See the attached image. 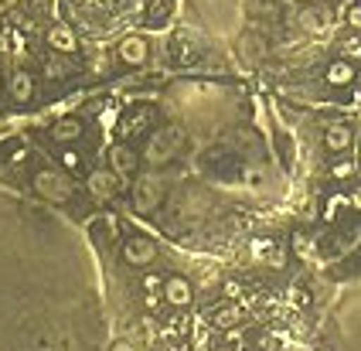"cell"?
<instances>
[{"instance_id": "cell-1", "label": "cell", "mask_w": 361, "mask_h": 351, "mask_svg": "<svg viewBox=\"0 0 361 351\" xmlns=\"http://www.w3.org/2000/svg\"><path fill=\"white\" fill-rule=\"evenodd\" d=\"M184 144V130L180 126H164L147 140V161L150 164H167Z\"/></svg>"}, {"instance_id": "cell-2", "label": "cell", "mask_w": 361, "mask_h": 351, "mask_svg": "<svg viewBox=\"0 0 361 351\" xmlns=\"http://www.w3.org/2000/svg\"><path fill=\"white\" fill-rule=\"evenodd\" d=\"M35 191L44 202H68L72 198V181L59 171H51V167H41V171H35Z\"/></svg>"}, {"instance_id": "cell-3", "label": "cell", "mask_w": 361, "mask_h": 351, "mask_svg": "<svg viewBox=\"0 0 361 351\" xmlns=\"http://www.w3.org/2000/svg\"><path fill=\"white\" fill-rule=\"evenodd\" d=\"M123 259H126L130 266H150V263L157 259V246H154V239L133 235V239L123 246Z\"/></svg>"}, {"instance_id": "cell-4", "label": "cell", "mask_w": 361, "mask_h": 351, "mask_svg": "<svg viewBox=\"0 0 361 351\" xmlns=\"http://www.w3.org/2000/svg\"><path fill=\"white\" fill-rule=\"evenodd\" d=\"M161 202H164V181H157V178H143V181H137L133 205L140 208V211H154Z\"/></svg>"}, {"instance_id": "cell-5", "label": "cell", "mask_w": 361, "mask_h": 351, "mask_svg": "<svg viewBox=\"0 0 361 351\" xmlns=\"http://www.w3.org/2000/svg\"><path fill=\"white\" fill-rule=\"evenodd\" d=\"M109 167L120 174V178H133L137 167H140V157L130 144H113L109 147Z\"/></svg>"}, {"instance_id": "cell-6", "label": "cell", "mask_w": 361, "mask_h": 351, "mask_svg": "<svg viewBox=\"0 0 361 351\" xmlns=\"http://www.w3.org/2000/svg\"><path fill=\"white\" fill-rule=\"evenodd\" d=\"M164 300H167L171 307H191L195 287H191L184 276H167V280H164Z\"/></svg>"}, {"instance_id": "cell-7", "label": "cell", "mask_w": 361, "mask_h": 351, "mask_svg": "<svg viewBox=\"0 0 361 351\" xmlns=\"http://www.w3.org/2000/svg\"><path fill=\"white\" fill-rule=\"evenodd\" d=\"M89 191L99 198V202H109L116 191H120V174L109 167V171H92L89 174Z\"/></svg>"}, {"instance_id": "cell-8", "label": "cell", "mask_w": 361, "mask_h": 351, "mask_svg": "<svg viewBox=\"0 0 361 351\" xmlns=\"http://www.w3.org/2000/svg\"><path fill=\"white\" fill-rule=\"evenodd\" d=\"M48 44H51L55 55H75L79 38H75V31H72L68 24H55V27L48 31Z\"/></svg>"}, {"instance_id": "cell-9", "label": "cell", "mask_w": 361, "mask_h": 351, "mask_svg": "<svg viewBox=\"0 0 361 351\" xmlns=\"http://www.w3.org/2000/svg\"><path fill=\"white\" fill-rule=\"evenodd\" d=\"M116 55H120L123 65H143L147 62V55H150V44L133 35V38H123L120 48H116Z\"/></svg>"}, {"instance_id": "cell-10", "label": "cell", "mask_w": 361, "mask_h": 351, "mask_svg": "<svg viewBox=\"0 0 361 351\" xmlns=\"http://www.w3.org/2000/svg\"><path fill=\"white\" fill-rule=\"evenodd\" d=\"M150 120H154V109H150V106H140V109H133L130 116H123V126H120L123 140H130V137H140L143 130L150 126Z\"/></svg>"}, {"instance_id": "cell-11", "label": "cell", "mask_w": 361, "mask_h": 351, "mask_svg": "<svg viewBox=\"0 0 361 351\" xmlns=\"http://www.w3.org/2000/svg\"><path fill=\"white\" fill-rule=\"evenodd\" d=\"M351 140H355V133H351L348 123H331L327 133H324V147H327L331 154H344V150L351 147Z\"/></svg>"}, {"instance_id": "cell-12", "label": "cell", "mask_w": 361, "mask_h": 351, "mask_svg": "<svg viewBox=\"0 0 361 351\" xmlns=\"http://www.w3.org/2000/svg\"><path fill=\"white\" fill-rule=\"evenodd\" d=\"M324 79H327V85H334V89H348V85L355 82V62H348V58L331 62L327 72H324Z\"/></svg>"}, {"instance_id": "cell-13", "label": "cell", "mask_w": 361, "mask_h": 351, "mask_svg": "<svg viewBox=\"0 0 361 351\" xmlns=\"http://www.w3.org/2000/svg\"><path fill=\"white\" fill-rule=\"evenodd\" d=\"M79 137H82V120H75V116H65V120L51 126V140L55 144H72Z\"/></svg>"}, {"instance_id": "cell-14", "label": "cell", "mask_w": 361, "mask_h": 351, "mask_svg": "<svg viewBox=\"0 0 361 351\" xmlns=\"http://www.w3.org/2000/svg\"><path fill=\"white\" fill-rule=\"evenodd\" d=\"M31 96H35L31 72H14V75H11V99H14V103H27Z\"/></svg>"}, {"instance_id": "cell-15", "label": "cell", "mask_w": 361, "mask_h": 351, "mask_svg": "<svg viewBox=\"0 0 361 351\" xmlns=\"http://www.w3.org/2000/svg\"><path fill=\"white\" fill-rule=\"evenodd\" d=\"M215 328L219 331H232V328H239L242 324V307L239 304H225V307H219L215 310Z\"/></svg>"}, {"instance_id": "cell-16", "label": "cell", "mask_w": 361, "mask_h": 351, "mask_svg": "<svg viewBox=\"0 0 361 351\" xmlns=\"http://www.w3.org/2000/svg\"><path fill=\"white\" fill-rule=\"evenodd\" d=\"M171 55H174V62L191 65L198 58V44H191L188 38H174V42H171Z\"/></svg>"}, {"instance_id": "cell-17", "label": "cell", "mask_w": 361, "mask_h": 351, "mask_svg": "<svg viewBox=\"0 0 361 351\" xmlns=\"http://www.w3.org/2000/svg\"><path fill=\"white\" fill-rule=\"evenodd\" d=\"M341 58L348 62H361V31H351L341 38Z\"/></svg>"}, {"instance_id": "cell-18", "label": "cell", "mask_w": 361, "mask_h": 351, "mask_svg": "<svg viewBox=\"0 0 361 351\" xmlns=\"http://www.w3.org/2000/svg\"><path fill=\"white\" fill-rule=\"evenodd\" d=\"M324 24H327V14H324V11H317V7L300 11V27L303 31H321Z\"/></svg>"}, {"instance_id": "cell-19", "label": "cell", "mask_w": 361, "mask_h": 351, "mask_svg": "<svg viewBox=\"0 0 361 351\" xmlns=\"http://www.w3.org/2000/svg\"><path fill=\"white\" fill-rule=\"evenodd\" d=\"M344 21H348L351 31H361V4H351V7H348V18H344Z\"/></svg>"}, {"instance_id": "cell-20", "label": "cell", "mask_w": 361, "mask_h": 351, "mask_svg": "<svg viewBox=\"0 0 361 351\" xmlns=\"http://www.w3.org/2000/svg\"><path fill=\"white\" fill-rule=\"evenodd\" d=\"M283 263H286V252H283L280 246H269V266H273V269H280Z\"/></svg>"}, {"instance_id": "cell-21", "label": "cell", "mask_w": 361, "mask_h": 351, "mask_svg": "<svg viewBox=\"0 0 361 351\" xmlns=\"http://www.w3.org/2000/svg\"><path fill=\"white\" fill-rule=\"evenodd\" d=\"M44 72H48V75H51V79H61V75H65V65H61L59 58H51V62L44 65Z\"/></svg>"}, {"instance_id": "cell-22", "label": "cell", "mask_w": 361, "mask_h": 351, "mask_svg": "<svg viewBox=\"0 0 361 351\" xmlns=\"http://www.w3.org/2000/svg\"><path fill=\"white\" fill-rule=\"evenodd\" d=\"M61 164L68 167V171H79V154H72V150H68V154H61Z\"/></svg>"}, {"instance_id": "cell-23", "label": "cell", "mask_w": 361, "mask_h": 351, "mask_svg": "<svg viewBox=\"0 0 361 351\" xmlns=\"http://www.w3.org/2000/svg\"><path fill=\"white\" fill-rule=\"evenodd\" d=\"M331 174H334V178H348V174H351V164H348V161H344V164H334Z\"/></svg>"}, {"instance_id": "cell-24", "label": "cell", "mask_w": 361, "mask_h": 351, "mask_svg": "<svg viewBox=\"0 0 361 351\" xmlns=\"http://www.w3.org/2000/svg\"><path fill=\"white\" fill-rule=\"evenodd\" d=\"M225 293H228V297H239V293H242V283H225Z\"/></svg>"}, {"instance_id": "cell-25", "label": "cell", "mask_w": 361, "mask_h": 351, "mask_svg": "<svg viewBox=\"0 0 361 351\" xmlns=\"http://www.w3.org/2000/svg\"><path fill=\"white\" fill-rule=\"evenodd\" d=\"M143 287H147V290H157V287H164V283L157 280V276H147V280H143Z\"/></svg>"}, {"instance_id": "cell-26", "label": "cell", "mask_w": 361, "mask_h": 351, "mask_svg": "<svg viewBox=\"0 0 361 351\" xmlns=\"http://www.w3.org/2000/svg\"><path fill=\"white\" fill-rule=\"evenodd\" d=\"M293 297H297V304H307V293H303V287L293 290Z\"/></svg>"}, {"instance_id": "cell-27", "label": "cell", "mask_w": 361, "mask_h": 351, "mask_svg": "<svg viewBox=\"0 0 361 351\" xmlns=\"http://www.w3.org/2000/svg\"><path fill=\"white\" fill-rule=\"evenodd\" d=\"M351 205L361 208V187H355V195H351Z\"/></svg>"}, {"instance_id": "cell-28", "label": "cell", "mask_w": 361, "mask_h": 351, "mask_svg": "<svg viewBox=\"0 0 361 351\" xmlns=\"http://www.w3.org/2000/svg\"><path fill=\"white\" fill-rule=\"evenodd\" d=\"M113 351H130V345H126V341H120V345H113Z\"/></svg>"}, {"instance_id": "cell-29", "label": "cell", "mask_w": 361, "mask_h": 351, "mask_svg": "<svg viewBox=\"0 0 361 351\" xmlns=\"http://www.w3.org/2000/svg\"><path fill=\"white\" fill-rule=\"evenodd\" d=\"M0 89H4V75H0Z\"/></svg>"}]
</instances>
